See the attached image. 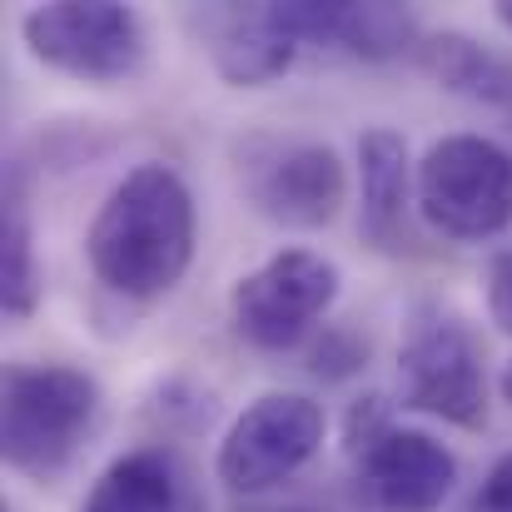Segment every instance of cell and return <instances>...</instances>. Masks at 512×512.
Listing matches in <instances>:
<instances>
[{"label":"cell","instance_id":"6da1fadb","mask_svg":"<svg viewBox=\"0 0 512 512\" xmlns=\"http://www.w3.org/2000/svg\"><path fill=\"white\" fill-rule=\"evenodd\" d=\"M194 234L199 224L189 184L170 165L145 160L105 194L85 234V254L105 289L150 304L184 279L194 259Z\"/></svg>","mask_w":512,"mask_h":512},{"label":"cell","instance_id":"7a4b0ae2","mask_svg":"<svg viewBox=\"0 0 512 512\" xmlns=\"http://www.w3.org/2000/svg\"><path fill=\"white\" fill-rule=\"evenodd\" d=\"M100 423V383L70 363H10L0 388V453L30 483H55Z\"/></svg>","mask_w":512,"mask_h":512},{"label":"cell","instance_id":"3957f363","mask_svg":"<svg viewBox=\"0 0 512 512\" xmlns=\"http://www.w3.org/2000/svg\"><path fill=\"white\" fill-rule=\"evenodd\" d=\"M418 214L458 244L512 229V150L488 135H448L418 160Z\"/></svg>","mask_w":512,"mask_h":512},{"label":"cell","instance_id":"277c9868","mask_svg":"<svg viewBox=\"0 0 512 512\" xmlns=\"http://www.w3.org/2000/svg\"><path fill=\"white\" fill-rule=\"evenodd\" d=\"M25 50L55 70L70 75L80 85H120L135 80L145 70L150 55V35L140 10L120 5V0H55V5H35L20 20Z\"/></svg>","mask_w":512,"mask_h":512},{"label":"cell","instance_id":"5b68a950","mask_svg":"<svg viewBox=\"0 0 512 512\" xmlns=\"http://www.w3.org/2000/svg\"><path fill=\"white\" fill-rule=\"evenodd\" d=\"M339 264L314 249H279L254 274H244L229 294L234 334L264 353H284L334 309L339 299Z\"/></svg>","mask_w":512,"mask_h":512},{"label":"cell","instance_id":"8992f818","mask_svg":"<svg viewBox=\"0 0 512 512\" xmlns=\"http://www.w3.org/2000/svg\"><path fill=\"white\" fill-rule=\"evenodd\" d=\"M398 378L403 403L443 418L453 428H483L488 418V378H483V348L458 314L423 309L398 348Z\"/></svg>","mask_w":512,"mask_h":512},{"label":"cell","instance_id":"52a82bcc","mask_svg":"<svg viewBox=\"0 0 512 512\" xmlns=\"http://www.w3.org/2000/svg\"><path fill=\"white\" fill-rule=\"evenodd\" d=\"M324 408L304 393L254 398L224 433L214 473L229 493H269L324 448Z\"/></svg>","mask_w":512,"mask_h":512},{"label":"cell","instance_id":"ba28073f","mask_svg":"<svg viewBox=\"0 0 512 512\" xmlns=\"http://www.w3.org/2000/svg\"><path fill=\"white\" fill-rule=\"evenodd\" d=\"M244 189L254 209L279 229H324L334 224L348 199V174L334 145L319 140H289L274 145L264 160L244 174Z\"/></svg>","mask_w":512,"mask_h":512},{"label":"cell","instance_id":"9c48e42d","mask_svg":"<svg viewBox=\"0 0 512 512\" xmlns=\"http://www.w3.org/2000/svg\"><path fill=\"white\" fill-rule=\"evenodd\" d=\"M358 488L373 512H438L458 483V458L423 428H383L358 453Z\"/></svg>","mask_w":512,"mask_h":512},{"label":"cell","instance_id":"30bf717a","mask_svg":"<svg viewBox=\"0 0 512 512\" xmlns=\"http://www.w3.org/2000/svg\"><path fill=\"white\" fill-rule=\"evenodd\" d=\"M214 70L239 85V90H254V85H269L279 80L294 60H299V40L284 30L274 0L264 5H229L214 15Z\"/></svg>","mask_w":512,"mask_h":512},{"label":"cell","instance_id":"8fae6325","mask_svg":"<svg viewBox=\"0 0 512 512\" xmlns=\"http://www.w3.org/2000/svg\"><path fill=\"white\" fill-rule=\"evenodd\" d=\"M418 184V170L408 165V140L388 125H373L358 135V194H363V219L358 229L378 249H403L408 234V199Z\"/></svg>","mask_w":512,"mask_h":512},{"label":"cell","instance_id":"7c38bea8","mask_svg":"<svg viewBox=\"0 0 512 512\" xmlns=\"http://www.w3.org/2000/svg\"><path fill=\"white\" fill-rule=\"evenodd\" d=\"M179 508V478L165 453H125L115 458L100 483L90 488L80 512H174Z\"/></svg>","mask_w":512,"mask_h":512},{"label":"cell","instance_id":"4fadbf2b","mask_svg":"<svg viewBox=\"0 0 512 512\" xmlns=\"http://www.w3.org/2000/svg\"><path fill=\"white\" fill-rule=\"evenodd\" d=\"M423 50V65L438 85L458 90V95H473V100H503L508 95V75L493 55H483V45H473L468 35H433Z\"/></svg>","mask_w":512,"mask_h":512},{"label":"cell","instance_id":"5bb4252c","mask_svg":"<svg viewBox=\"0 0 512 512\" xmlns=\"http://www.w3.org/2000/svg\"><path fill=\"white\" fill-rule=\"evenodd\" d=\"M35 299H40L35 239H30L25 204L10 189L5 194V209H0V304H5V314L25 319V314H35Z\"/></svg>","mask_w":512,"mask_h":512},{"label":"cell","instance_id":"9a60e30c","mask_svg":"<svg viewBox=\"0 0 512 512\" xmlns=\"http://www.w3.org/2000/svg\"><path fill=\"white\" fill-rule=\"evenodd\" d=\"M413 15L403 5H388V0H373V5H358L348 0L343 10V55H358V60H393L403 50H413Z\"/></svg>","mask_w":512,"mask_h":512},{"label":"cell","instance_id":"2e32d148","mask_svg":"<svg viewBox=\"0 0 512 512\" xmlns=\"http://www.w3.org/2000/svg\"><path fill=\"white\" fill-rule=\"evenodd\" d=\"M488 319L512 339V249L493 254L488 264Z\"/></svg>","mask_w":512,"mask_h":512},{"label":"cell","instance_id":"e0dca14e","mask_svg":"<svg viewBox=\"0 0 512 512\" xmlns=\"http://www.w3.org/2000/svg\"><path fill=\"white\" fill-rule=\"evenodd\" d=\"M473 508L478 512H512V453L493 463V473H488V483H483V493H478Z\"/></svg>","mask_w":512,"mask_h":512},{"label":"cell","instance_id":"ac0fdd59","mask_svg":"<svg viewBox=\"0 0 512 512\" xmlns=\"http://www.w3.org/2000/svg\"><path fill=\"white\" fill-rule=\"evenodd\" d=\"M493 15H498V25H508L512 30V0H498V5H493Z\"/></svg>","mask_w":512,"mask_h":512},{"label":"cell","instance_id":"d6986e66","mask_svg":"<svg viewBox=\"0 0 512 512\" xmlns=\"http://www.w3.org/2000/svg\"><path fill=\"white\" fill-rule=\"evenodd\" d=\"M498 383H503V398H508V403H512V358H508V363H503V378H498Z\"/></svg>","mask_w":512,"mask_h":512},{"label":"cell","instance_id":"ffe728a7","mask_svg":"<svg viewBox=\"0 0 512 512\" xmlns=\"http://www.w3.org/2000/svg\"><path fill=\"white\" fill-rule=\"evenodd\" d=\"M473 512H478V508H473Z\"/></svg>","mask_w":512,"mask_h":512}]
</instances>
